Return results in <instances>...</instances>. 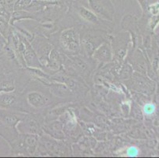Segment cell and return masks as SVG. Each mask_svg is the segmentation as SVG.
<instances>
[{
  "instance_id": "obj_1",
  "label": "cell",
  "mask_w": 159,
  "mask_h": 158,
  "mask_svg": "<svg viewBox=\"0 0 159 158\" xmlns=\"http://www.w3.org/2000/svg\"><path fill=\"white\" fill-rule=\"evenodd\" d=\"M66 104L56 97L46 85L36 80L30 81L21 92L20 111L25 113H44L57 104Z\"/></svg>"
},
{
  "instance_id": "obj_2",
  "label": "cell",
  "mask_w": 159,
  "mask_h": 158,
  "mask_svg": "<svg viewBox=\"0 0 159 158\" xmlns=\"http://www.w3.org/2000/svg\"><path fill=\"white\" fill-rule=\"evenodd\" d=\"M66 14L72 19L74 26L103 29L109 33H112L115 28L114 22L99 17L87 7L80 4L78 0H75Z\"/></svg>"
},
{
  "instance_id": "obj_3",
  "label": "cell",
  "mask_w": 159,
  "mask_h": 158,
  "mask_svg": "<svg viewBox=\"0 0 159 158\" xmlns=\"http://www.w3.org/2000/svg\"><path fill=\"white\" fill-rule=\"evenodd\" d=\"M53 45L66 56L80 53V35L77 26H69L55 32L48 37Z\"/></svg>"
},
{
  "instance_id": "obj_4",
  "label": "cell",
  "mask_w": 159,
  "mask_h": 158,
  "mask_svg": "<svg viewBox=\"0 0 159 158\" xmlns=\"http://www.w3.org/2000/svg\"><path fill=\"white\" fill-rule=\"evenodd\" d=\"M80 35V53L87 58H92L93 52L104 42L110 40L111 34L103 29L78 27Z\"/></svg>"
},
{
  "instance_id": "obj_5",
  "label": "cell",
  "mask_w": 159,
  "mask_h": 158,
  "mask_svg": "<svg viewBox=\"0 0 159 158\" xmlns=\"http://www.w3.org/2000/svg\"><path fill=\"white\" fill-rule=\"evenodd\" d=\"M44 117L43 113H25L22 120L17 126L18 132L22 134H33L41 136L44 134L43 127Z\"/></svg>"
},
{
  "instance_id": "obj_6",
  "label": "cell",
  "mask_w": 159,
  "mask_h": 158,
  "mask_svg": "<svg viewBox=\"0 0 159 158\" xmlns=\"http://www.w3.org/2000/svg\"><path fill=\"white\" fill-rule=\"evenodd\" d=\"M129 35L127 33H120L111 35L110 42L113 52V61L121 66L127 58L128 46L129 43Z\"/></svg>"
},
{
  "instance_id": "obj_7",
  "label": "cell",
  "mask_w": 159,
  "mask_h": 158,
  "mask_svg": "<svg viewBox=\"0 0 159 158\" xmlns=\"http://www.w3.org/2000/svg\"><path fill=\"white\" fill-rule=\"evenodd\" d=\"M86 7L96 15L108 21L114 22L115 10L111 0H86Z\"/></svg>"
},
{
  "instance_id": "obj_8",
  "label": "cell",
  "mask_w": 159,
  "mask_h": 158,
  "mask_svg": "<svg viewBox=\"0 0 159 158\" xmlns=\"http://www.w3.org/2000/svg\"><path fill=\"white\" fill-rule=\"evenodd\" d=\"M15 28V27H14ZM17 33L21 38V41L24 43V52H23V58L25 59V64H26L27 67L31 68H38V69L43 70L42 66L40 64V61H39L37 55L36 53L35 50L33 49V46H32L30 40L25 37L22 33H20L17 29L15 28Z\"/></svg>"
},
{
  "instance_id": "obj_9",
  "label": "cell",
  "mask_w": 159,
  "mask_h": 158,
  "mask_svg": "<svg viewBox=\"0 0 159 158\" xmlns=\"http://www.w3.org/2000/svg\"><path fill=\"white\" fill-rule=\"evenodd\" d=\"M92 59L100 63H110L113 62V52L110 40L104 42L95 50Z\"/></svg>"
},
{
  "instance_id": "obj_10",
  "label": "cell",
  "mask_w": 159,
  "mask_h": 158,
  "mask_svg": "<svg viewBox=\"0 0 159 158\" xmlns=\"http://www.w3.org/2000/svg\"><path fill=\"white\" fill-rule=\"evenodd\" d=\"M43 130H44V132L48 134L49 136H52L55 138L63 139L65 138L64 134L62 131L61 124L58 121L47 124H45V123H44Z\"/></svg>"
},
{
  "instance_id": "obj_11",
  "label": "cell",
  "mask_w": 159,
  "mask_h": 158,
  "mask_svg": "<svg viewBox=\"0 0 159 158\" xmlns=\"http://www.w3.org/2000/svg\"><path fill=\"white\" fill-rule=\"evenodd\" d=\"M25 20H33L36 21L35 15L33 13L28 11L23 10V11H14L11 13L10 17V24L11 25H14L16 22L25 21Z\"/></svg>"
},
{
  "instance_id": "obj_12",
  "label": "cell",
  "mask_w": 159,
  "mask_h": 158,
  "mask_svg": "<svg viewBox=\"0 0 159 158\" xmlns=\"http://www.w3.org/2000/svg\"><path fill=\"white\" fill-rule=\"evenodd\" d=\"M12 31V25L9 22V19L0 16V34L7 40Z\"/></svg>"
},
{
  "instance_id": "obj_13",
  "label": "cell",
  "mask_w": 159,
  "mask_h": 158,
  "mask_svg": "<svg viewBox=\"0 0 159 158\" xmlns=\"http://www.w3.org/2000/svg\"><path fill=\"white\" fill-rule=\"evenodd\" d=\"M32 1L33 0H17L15 4H14V11L26 10L31 4Z\"/></svg>"
},
{
  "instance_id": "obj_14",
  "label": "cell",
  "mask_w": 159,
  "mask_h": 158,
  "mask_svg": "<svg viewBox=\"0 0 159 158\" xmlns=\"http://www.w3.org/2000/svg\"><path fill=\"white\" fill-rule=\"evenodd\" d=\"M156 111V106L154 103H147L143 107V112L147 116H151Z\"/></svg>"
},
{
  "instance_id": "obj_15",
  "label": "cell",
  "mask_w": 159,
  "mask_h": 158,
  "mask_svg": "<svg viewBox=\"0 0 159 158\" xmlns=\"http://www.w3.org/2000/svg\"><path fill=\"white\" fill-rule=\"evenodd\" d=\"M139 149L135 146H129L125 150V156H129V157H135V156H138L139 155Z\"/></svg>"
},
{
  "instance_id": "obj_16",
  "label": "cell",
  "mask_w": 159,
  "mask_h": 158,
  "mask_svg": "<svg viewBox=\"0 0 159 158\" xmlns=\"http://www.w3.org/2000/svg\"><path fill=\"white\" fill-rule=\"evenodd\" d=\"M11 14H10L7 11V2L6 0H0V16L6 17L7 19H9L11 17Z\"/></svg>"
},
{
  "instance_id": "obj_17",
  "label": "cell",
  "mask_w": 159,
  "mask_h": 158,
  "mask_svg": "<svg viewBox=\"0 0 159 158\" xmlns=\"http://www.w3.org/2000/svg\"><path fill=\"white\" fill-rule=\"evenodd\" d=\"M16 1H17V0H6V2H7V11H8L10 14H11V13L14 11V4H15Z\"/></svg>"
},
{
  "instance_id": "obj_18",
  "label": "cell",
  "mask_w": 159,
  "mask_h": 158,
  "mask_svg": "<svg viewBox=\"0 0 159 158\" xmlns=\"http://www.w3.org/2000/svg\"><path fill=\"white\" fill-rule=\"evenodd\" d=\"M61 1L64 3V5L69 9L72 5H73V3L75 2V0H61Z\"/></svg>"
}]
</instances>
